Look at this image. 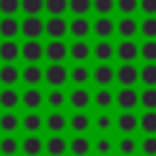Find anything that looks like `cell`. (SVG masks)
I'll list each match as a JSON object with an SVG mask.
<instances>
[{
	"label": "cell",
	"mask_w": 156,
	"mask_h": 156,
	"mask_svg": "<svg viewBox=\"0 0 156 156\" xmlns=\"http://www.w3.org/2000/svg\"><path fill=\"white\" fill-rule=\"evenodd\" d=\"M115 56L122 61V63H134L139 58V44L134 39H122L117 46H115Z\"/></svg>",
	"instance_id": "cell-3"
},
{
	"label": "cell",
	"mask_w": 156,
	"mask_h": 156,
	"mask_svg": "<svg viewBox=\"0 0 156 156\" xmlns=\"http://www.w3.org/2000/svg\"><path fill=\"white\" fill-rule=\"evenodd\" d=\"M20 124L27 129V134H37V132L41 129V124H44V117H41L37 110H29V112L20 119Z\"/></svg>",
	"instance_id": "cell-25"
},
{
	"label": "cell",
	"mask_w": 156,
	"mask_h": 156,
	"mask_svg": "<svg viewBox=\"0 0 156 156\" xmlns=\"http://www.w3.org/2000/svg\"><path fill=\"white\" fill-rule=\"evenodd\" d=\"M20 105V93L15 88H2L0 90V107L5 110H15Z\"/></svg>",
	"instance_id": "cell-29"
},
{
	"label": "cell",
	"mask_w": 156,
	"mask_h": 156,
	"mask_svg": "<svg viewBox=\"0 0 156 156\" xmlns=\"http://www.w3.org/2000/svg\"><path fill=\"white\" fill-rule=\"evenodd\" d=\"M93 32V22L88 17H73L68 22V34H73L76 39H85Z\"/></svg>",
	"instance_id": "cell-14"
},
{
	"label": "cell",
	"mask_w": 156,
	"mask_h": 156,
	"mask_svg": "<svg viewBox=\"0 0 156 156\" xmlns=\"http://www.w3.org/2000/svg\"><path fill=\"white\" fill-rule=\"evenodd\" d=\"M136 149H139V144H136V139H134L132 134H124V136L117 141V151H119L122 156H134Z\"/></svg>",
	"instance_id": "cell-33"
},
{
	"label": "cell",
	"mask_w": 156,
	"mask_h": 156,
	"mask_svg": "<svg viewBox=\"0 0 156 156\" xmlns=\"http://www.w3.org/2000/svg\"><path fill=\"white\" fill-rule=\"evenodd\" d=\"M44 34H49V39H63L68 34V22L63 17H49L44 22Z\"/></svg>",
	"instance_id": "cell-8"
},
{
	"label": "cell",
	"mask_w": 156,
	"mask_h": 156,
	"mask_svg": "<svg viewBox=\"0 0 156 156\" xmlns=\"http://www.w3.org/2000/svg\"><path fill=\"white\" fill-rule=\"evenodd\" d=\"M17 10H20V0H0V12L5 17H15Z\"/></svg>",
	"instance_id": "cell-48"
},
{
	"label": "cell",
	"mask_w": 156,
	"mask_h": 156,
	"mask_svg": "<svg viewBox=\"0 0 156 156\" xmlns=\"http://www.w3.org/2000/svg\"><path fill=\"white\" fill-rule=\"evenodd\" d=\"M44 56L51 63H63V58H68V44L63 39H51L44 46Z\"/></svg>",
	"instance_id": "cell-5"
},
{
	"label": "cell",
	"mask_w": 156,
	"mask_h": 156,
	"mask_svg": "<svg viewBox=\"0 0 156 156\" xmlns=\"http://www.w3.org/2000/svg\"><path fill=\"white\" fill-rule=\"evenodd\" d=\"M0 58L5 63H15V58H20V44L15 39H2L0 41Z\"/></svg>",
	"instance_id": "cell-23"
},
{
	"label": "cell",
	"mask_w": 156,
	"mask_h": 156,
	"mask_svg": "<svg viewBox=\"0 0 156 156\" xmlns=\"http://www.w3.org/2000/svg\"><path fill=\"white\" fill-rule=\"evenodd\" d=\"M20 32L27 37V39H39L44 34V20L39 15H27L22 22H20Z\"/></svg>",
	"instance_id": "cell-2"
},
{
	"label": "cell",
	"mask_w": 156,
	"mask_h": 156,
	"mask_svg": "<svg viewBox=\"0 0 156 156\" xmlns=\"http://www.w3.org/2000/svg\"><path fill=\"white\" fill-rule=\"evenodd\" d=\"M93 56L100 63H110V58L115 56V44L110 39H98V44L93 46Z\"/></svg>",
	"instance_id": "cell-20"
},
{
	"label": "cell",
	"mask_w": 156,
	"mask_h": 156,
	"mask_svg": "<svg viewBox=\"0 0 156 156\" xmlns=\"http://www.w3.org/2000/svg\"><path fill=\"white\" fill-rule=\"evenodd\" d=\"M139 32L144 34V39H156V17H144L139 22Z\"/></svg>",
	"instance_id": "cell-42"
},
{
	"label": "cell",
	"mask_w": 156,
	"mask_h": 156,
	"mask_svg": "<svg viewBox=\"0 0 156 156\" xmlns=\"http://www.w3.org/2000/svg\"><path fill=\"white\" fill-rule=\"evenodd\" d=\"M90 78L100 85V88H110V83H115V68L110 63H98L90 71Z\"/></svg>",
	"instance_id": "cell-9"
},
{
	"label": "cell",
	"mask_w": 156,
	"mask_h": 156,
	"mask_svg": "<svg viewBox=\"0 0 156 156\" xmlns=\"http://www.w3.org/2000/svg\"><path fill=\"white\" fill-rule=\"evenodd\" d=\"M68 80H73L76 85H85L90 80V68L85 63H76L71 71H68Z\"/></svg>",
	"instance_id": "cell-28"
},
{
	"label": "cell",
	"mask_w": 156,
	"mask_h": 156,
	"mask_svg": "<svg viewBox=\"0 0 156 156\" xmlns=\"http://www.w3.org/2000/svg\"><path fill=\"white\" fill-rule=\"evenodd\" d=\"M17 127H20V117H17L12 110H7V112L0 115V129H2L5 134H12Z\"/></svg>",
	"instance_id": "cell-34"
},
{
	"label": "cell",
	"mask_w": 156,
	"mask_h": 156,
	"mask_svg": "<svg viewBox=\"0 0 156 156\" xmlns=\"http://www.w3.org/2000/svg\"><path fill=\"white\" fill-rule=\"evenodd\" d=\"M68 10L76 17H88V12L93 10V0H68Z\"/></svg>",
	"instance_id": "cell-40"
},
{
	"label": "cell",
	"mask_w": 156,
	"mask_h": 156,
	"mask_svg": "<svg viewBox=\"0 0 156 156\" xmlns=\"http://www.w3.org/2000/svg\"><path fill=\"white\" fill-rule=\"evenodd\" d=\"M115 80L122 85V88H134L139 83V68L134 63H119L115 68Z\"/></svg>",
	"instance_id": "cell-1"
},
{
	"label": "cell",
	"mask_w": 156,
	"mask_h": 156,
	"mask_svg": "<svg viewBox=\"0 0 156 156\" xmlns=\"http://www.w3.org/2000/svg\"><path fill=\"white\" fill-rule=\"evenodd\" d=\"M44 124H46V129H49L51 134H61V132L68 127V117H66L61 110H54V112H49V115L44 117Z\"/></svg>",
	"instance_id": "cell-13"
},
{
	"label": "cell",
	"mask_w": 156,
	"mask_h": 156,
	"mask_svg": "<svg viewBox=\"0 0 156 156\" xmlns=\"http://www.w3.org/2000/svg\"><path fill=\"white\" fill-rule=\"evenodd\" d=\"M139 10L144 17H156V0H139Z\"/></svg>",
	"instance_id": "cell-49"
},
{
	"label": "cell",
	"mask_w": 156,
	"mask_h": 156,
	"mask_svg": "<svg viewBox=\"0 0 156 156\" xmlns=\"http://www.w3.org/2000/svg\"><path fill=\"white\" fill-rule=\"evenodd\" d=\"M20 7L27 15H39L44 12V0H20Z\"/></svg>",
	"instance_id": "cell-46"
},
{
	"label": "cell",
	"mask_w": 156,
	"mask_h": 156,
	"mask_svg": "<svg viewBox=\"0 0 156 156\" xmlns=\"http://www.w3.org/2000/svg\"><path fill=\"white\" fill-rule=\"evenodd\" d=\"M17 80H20V68L15 63H2L0 66V83L5 88H12Z\"/></svg>",
	"instance_id": "cell-26"
},
{
	"label": "cell",
	"mask_w": 156,
	"mask_h": 156,
	"mask_svg": "<svg viewBox=\"0 0 156 156\" xmlns=\"http://www.w3.org/2000/svg\"><path fill=\"white\" fill-rule=\"evenodd\" d=\"M115 32L122 37V39H134L139 34V22L134 17H122L115 22Z\"/></svg>",
	"instance_id": "cell-11"
},
{
	"label": "cell",
	"mask_w": 156,
	"mask_h": 156,
	"mask_svg": "<svg viewBox=\"0 0 156 156\" xmlns=\"http://www.w3.org/2000/svg\"><path fill=\"white\" fill-rule=\"evenodd\" d=\"M112 124H115V119H112L107 112H102V115L95 117V129H98V132H110Z\"/></svg>",
	"instance_id": "cell-47"
},
{
	"label": "cell",
	"mask_w": 156,
	"mask_h": 156,
	"mask_svg": "<svg viewBox=\"0 0 156 156\" xmlns=\"http://www.w3.org/2000/svg\"><path fill=\"white\" fill-rule=\"evenodd\" d=\"M20 149L27 154V156H39L44 151V139L39 134H27L22 141H20Z\"/></svg>",
	"instance_id": "cell-19"
},
{
	"label": "cell",
	"mask_w": 156,
	"mask_h": 156,
	"mask_svg": "<svg viewBox=\"0 0 156 156\" xmlns=\"http://www.w3.org/2000/svg\"><path fill=\"white\" fill-rule=\"evenodd\" d=\"M115 10L122 12V17H134V12H139V0H115Z\"/></svg>",
	"instance_id": "cell-39"
},
{
	"label": "cell",
	"mask_w": 156,
	"mask_h": 156,
	"mask_svg": "<svg viewBox=\"0 0 156 156\" xmlns=\"http://www.w3.org/2000/svg\"><path fill=\"white\" fill-rule=\"evenodd\" d=\"M139 56L144 58V63H156V39H144V44L139 46Z\"/></svg>",
	"instance_id": "cell-36"
},
{
	"label": "cell",
	"mask_w": 156,
	"mask_h": 156,
	"mask_svg": "<svg viewBox=\"0 0 156 156\" xmlns=\"http://www.w3.org/2000/svg\"><path fill=\"white\" fill-rule=\"evenodd\" d=\"M115 124H117V129H119L122 134H132V132L139 129V117H136L134 112H127V110H124V112L117 115Z\"/></svg>",
	"instance_id": "cell-16"
},
{
	"label": "cell",
	"mask_w": 156,
	"mask_h": 156,
	"mask_svg": "<svg viewBox=\"0 0 156 156\" xmlns=\"http://www.w3.org/2000/svg\"><path fill=\"white\" fill-rule=\"evenodd\" d=\"M17 151H20V141H17V136L5 134V136L0 139V154H2V156H15Z\"/></svg>",
	"instance_id": "cell-35"
},
{
	"label": "cell",
	"mask_w": 156,
	"mask_h": 156,
	"mask_svg": "<svg viewBox=\"0 0 156 156\" xmlns=\"http://www.w3.org/2000/svg\"><path fill=\"white\" fill-rule=\"evenodd\" d=\"M93 102H95L100 110H107V107L115 102V95H112V90H110V88H98V90H95V95H93Z\"/></svg>",
	"instance_id": "cell-32"
},
{
	"label": "cell",
	"mask_w": 156,
	"mask_h": 156,
	"mask_svg": "<svg viewBox=\"0 0 156 156\" xmlns=\"http://www.w3.org/2000/svg\"><path fill=\"white\" fill-rule=\"evenodd\" d=\"M90 122H93V119H90L83 110H76V112L68 117V127H71L76 134H85V132H88V127H90Z\"/></svg>",
	"instance_id": "cell-22"
},
{
	"label": "cell",
	"mask_w": 156,
	"mask_h": 156,
	"mask_svg": "<svg viewBox=\"0 0 156 156\" xmlns=\"http://www.w3.org/2000/svg\"><path fill=\"white\" fill-rule=\"evenodd\" d=\"M139 151L144 156H156V134H146L139 144Z\"/></svg>",
	"instance_id": "cell-45"
},
{
	"label": "cell",
	"mask_w": 156,
	"mask_h": 156,
	"mask_svg": "<svg viewBox=\"0 0 156 156\" xmlns=\"http://www.w3.org/2000/svg\"><path fill=\"white\" fill-rule=\"evenodd\" d=\"M66 10H68V0H44V12H49L51 17H63Z\"/></svg>",
	"instance_id": "cell-37"
},
{
	"label": "cell",
	"mask_w": 156,
	"mask_h": 156,
	"mask_svg": "<svg viewBox=\"0 0 156 156\" xmlns=\"http://www.w3.org/2000/svg\"><path fill=\"white\" fill-rule=\"evenodd\" d=\"M90 149H93V144H90V139H88L85 134H76V136L68 141V151H71L73 156H88Z\"/></svg>",
	"instance_id": "cell-24"
},
{
	"label": "cell",
	"mask_w": 156,
	"mask_h": 156,
	"mask_svg": "<svg viewBox=\"0 0 156 156\" xmlns=\"http://www.w3.org/2000/svg\"><path fill=\"white\" fill-rule=\"evenodd\" d=\"M93 34H95L98 39H110V37L115 34V22H112L110 17H98V20L93 22Z\"/></svg>",
	"instance_id": "cell-21"
},
{
	"label": "cell",
	"mask_w": 156,
	"mask_h": 156,
	"mask_svg": "<svg viewBox=\"0 0 156 156\" xmlns=\"http://www.w3.org/2000/svg\"><path fill=\"white\" fill-rule=\"evenodd\" d=\"M20 102H22L24 107H29V110H39L41 102H44V93H41L37 85H29V88L20 95Z\"/></svg>",
	"instance_id": "cell-15"
},
{
	"label": "cell",
	"mask_w": 156,
	"mask_h": 156,
	"mask_svg": "<svg viewBox=\"0 0 156 156\" xmlns=\"http://www.w3.org/2000/svg\"><path fill=\"white\" fill-rule=\"evenodd\" d=\"M115 102H117V107L124 112H132L136 105H139V93L134 90V88H119L117 90V95H115Z\"/></svg>",
	"instance_id": "cell-7"
},
{
	"label": "cell",
	"mask_w": 156,
	"mask_h": 156,
	"mask_svg": "<svg viewBox=\"0 0 156 156\" xmlns=\"http://www.w3.org/2000/svg\"><path fill=\"white\" fill-rule=\"evenodd\" d=\"M93 149H95L98 156H110V151L115 149V144L110 141V136H98L95 144H93Z\"/></svg>",
	"instance_id": "cell-43"
},
{
	"label": "cell",
	"mask_w": 156,
	"mask_h": 156,
	"mask_svg": "<svg viewBox=\"0 0 156 156\" xmlns=\"http://www.w3.org/2000/svg\"><path fill=\"white\" fill-rule=\"evenodd\" d=\"M20 56L27 61V63H39V58L44 56V44L39 39H27L22 46H20Z\"/></svg>",
	"instance_id": "cell-6"
},
{
	"label": "cell",
	"mask_w": 156,
	"mask_h": 156,
	"mask_svg": "<svg viewBox=\"0 0 156 156\" xmlns=\"http://www.w3.org/2000/svg\"><path fill=\"white\" fill-rule=\"evenodd\" d=\"M139 129L144 134H156V110H144L139 117Z\"/></svg>",
	"instance_id": "cell-31"
},
{
	"label": "cell",
	"mask_w": 156,
	"mask_h": 156,
	"mask_svg": "<svg viewBox=\"0 0 156 156\" xmlns=\"http://www.w3.org/2000/svg\"><path fill=\"white\" fill-rule=\"evenodd\" d=\"M44 151H46L49 156H63V154L68 151V141H66V136H61V134H51V136L44 141Z\"/></svg>",
	"instance_id": "cell-17"
},
{
	"label": "cell",
	"mask_w": 156,
	"mask_h": 156,
	"mask_svg": "<svg viewBox=\"0 0 156 156\" xmlns=\"http://www.w3.org/2000/svg\"><path fill=\"white\" fill-rule=\"evenodd\" d=\"M44 80L51 85V88H61L66 80H68V68L63 63H49L44 68Z\"/></svg>",
	"instance_id": "cell-4"
},
{
	"label": "cell",
	"mask_w": 156,
	"mask_h": 156,
	"mask_svg": "<svg viewBox=\"0 0 156 156\" xmlns=\"http://www.w3.org/2000/svg\"><path fill=\"white\" fill-rule=\"evenodd\" d=\"M93 10L98 17H110V12H115V0H93Z\"/></svg>",
	"instance_id": "cell-44"
},
{
	"label": "cell",
	"mask_w": 156,
	"mask_h": 156,
	"mask_svg": "<svg viewBox=\"0 0 156 156\" xmlns=\"http://www.w3.org/2000/svg\"><path fill=\"white\" fill-rule=\"evenodd\" d=\"M20 34V20L15 17H2L0 20V37L2 39H15Z\"/></svg>",
	"instance_id": "cell-27"
},
{
	"label": "cell",
	"mask_w": 156,
	"mask_h": 156,
	"mask_svg": "<svg viewBox=\"0 0 156 156\" xmlns=\"http://www.w3.org/2000/svg\"><path fill=\"white\" fill-rule=\"evenodd\" d=\"M68 56H71L76 63H83V61H88V58L93 56V46H90L85 39H76V41L68 46Z\"/></svg>",
	"instance_id": "cell-10"
},
{
	"label": "cell",
	"mask_w": 156,
	"mask_h": 156,
	"mask_svg": "<svg viewBox=\"0 0 156 156\" xmlns=\"http://www.w3.org/2000/svg\"><path fill=\"white\" fill-rule=\"evenodd\" d=\"M20 78L27 83V85H39L44 80V68L39 63H27L22 71H20Z\"/></svg>",
	"instance_id": "cell-18"
},
{
	"label": "cell",
	"mask_w": 156,
	"mask_h": 156,
	"mask_svg": "<svg viewBox=\"0 0 156 156\" xmlns=\"http://www.w3.org/2000/svg\"><path fill=\"white\" fill-rule=\"evenodd\" d=\"M139 80L144 88H156V63H144L139 68Z\"/></svg>",
	"instance_id": "cell-30"
},
{
	"label": "cell",
	"mask_w": 156,
	"mask_h": 156,
	"mask_svg": "<svg viewBox=\"0 0 156 156\" xmlns=\"http://www.w3.org/2000/svg\"><path fill=\"white\" fill-rule=\"evenodd\" d=\"M68 102H71V107H76V110H85V107L93 102V95L88 93L85 85H76V88L71 90V95H68Z\"/></svg>",
	"instance_id": "cell-12"
},
{
	"label": "cell",
	"mask_w": 156,
	"mask_h": 156,
	"mask_svg": "<svg viewBox=\"0 0 156 156\" xmlns=\"http://www.w3.org/2000/svg\"><path fill=\"white\" fill-rule=\"evenodd\" d=\"M139 105H144V110H156V88H144L139 93Z\"/></svg>",
	"instance_id": "cell-41"
},
{
	"label": "cell",
	"mask_w": 156,
	"mask_h": 156,
	"mask_svg": "<svg viewBox=\"0 0 156 156\" xmlns=\"http://www.w3.org/2000/svg\"><path fill=\"white\" fill-rule=\"evenodd\" d=\"M44 100H46L54 110H58V107H63V105L68 102V95H66L61 88H51V90H49V95H46Z\"/></svg>",
	"instance_id": "cell-38"
}]
</instances>
